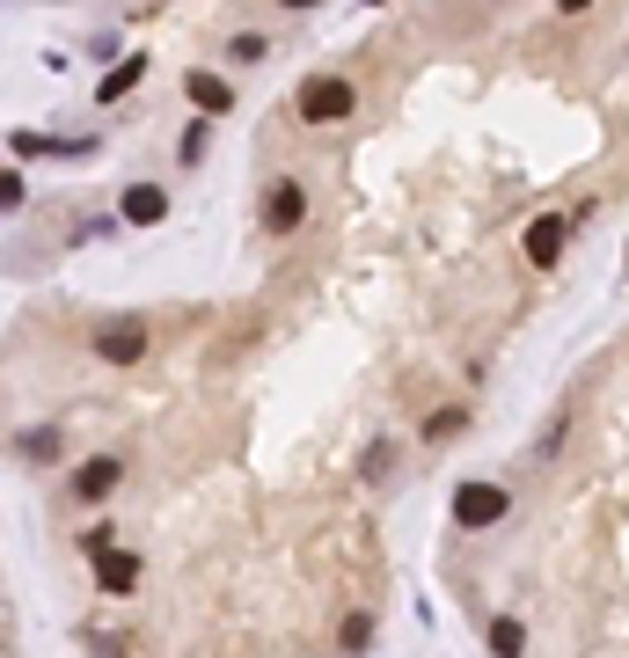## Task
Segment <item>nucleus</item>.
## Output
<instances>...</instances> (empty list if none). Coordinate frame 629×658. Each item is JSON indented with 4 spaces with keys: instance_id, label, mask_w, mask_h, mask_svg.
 I'll return each mask as SVG.
<instances>
[{
    "instance_id": "f257e3e1",
    "label": "nucleus",
    "mask_w": 629,
    "mask_h": 658,
    "mask_svg": "<svg viewBox=\"0 0 629 658\" xmlns=\"http://www.w3.org/2000/svg\"><path fill=\"white\" fill-rule=\"evenodd\" d=\"M506 512H512L506 483H461L455 490V527H461V535H483V527H498Z\"/></svg>"
},
{
    "instance_id": "f03ea898",
    "label": "nucleus",
    "mask_w": 629,
    "mask_h": 658,
    "mask_svg": "<svg viewBox=\"0 0 629 658\" xmlns=\"http://www.w3.org/2000/svg\"><path fill=\"white\" fill-rule=\"evenodd\" d=\"M337 118H351V81H337V73L300 81V124H337Z\"/></svg>"
},
{
    "instance_id": "7ed1b4c3",
    "label": "nucleus",
    "mask_w": 629,
    "mask_h": 658,
    "mask_svg": "<svg viewBox=\"0 0 629 658\" xmlns=\"http://www.w3.org/2000/svg\"><path fill=\"white\" fill-rule=\"evenodd\" d=\"M96 359H103V366H140L147 359V322H140V315L103 322V329H96Z\"/></svg>"
},
{
    "instance_id": "20e7f679",
    "label": "nucleus",
    "mask_w": 629,
    "mask_h": 658,
    "mask_svg": "<svg viewBox=\"0 0 629 658\" xmlns=\"http://www.w3.org/2000/svg\"><path fill=\"white\" fill-rule=\"evenodd\" d=\"M118 220L124 227H161V220H169V191H161V183H132L124 206H118Z\"/></svg>"
},
{
    "instance_id": "39448f33",
    "label": "nucleus",
    "mask_w": 629,
    "mask_h": 658,
    "mask_svg": "<svg viewBox=\"0 0 629 658\" xmlns=\"http://www.w3.org/2000/svg\"><path fill=\"white\" fill-rule=\"evenodd\" d=\"M300 212H308V191H300V183H279V191L263 198V227H271V235H293Z\"/></svg>"
},
{
    "instance_id": "423d86ee",
    "label": "nucleus",
    "mask_w": 629,
    "mask_h": 658,
    "mask_svg": "<svg viewBox=\"0 0 629 658\" xmlns=\"http://www.w3.org/2000/svg\"><path fill=\"white\" fill-rule=\"evenodd\" d=\"M118 476H124V468L110 461V453H96V461H81V468H73V498H88V505H96V498H110V490H118Z\"/></svg>"
},
{
    "instance_id": "0eeeda50",
    "label": "nucleus",
    "mask_w": 629,
    "mask_h": 658,
    "mask_svg": "<svg viewBox=\"0 0 629 658\" xmlns=\"http://www.w3.org/2000/svg\"><path fill=\"white\" fill-rule=\"evenodd\" d=\"M96 586H103V592H118V600H124V592L140 586V556H132V549H110V556H96Z\"/></svg>"
},
{
    "instance_id": "6e6552de",
    "label": "nucleus",
    "mask_w": 629,
    "mask_h": 658,
    "mask_svg": "<svg viewBox=\"0 0 629 658\" xmlns=\"http://www.w3.org/2000/svg\"><path fill=\"white\" fill-rule=\"evenodd\" d=\"M147 67H154V59H140V52H132V59H118V67H110L103 81H96V103H118V96H132V88L147 81Z\"/></svg>"
},
{
    "instance_id": "1a4fd4ad",
    "label": "nucleus",
    "mask_w": 629,
    "mask_h": 658,
    "mask_svg": "<svg viewBox=\"0 0 629 658\" xmlns=\"http://www.w3.org/2000/svg\"><path fill=\"white\" fill-rule=\"evenodd\" d=\"M557 257H563V220H557V212H542V220L527 227V263H542V271H549Z\"/></svg>"
},
{
    "instance_id": "9d476101",
    "label": "nucleus",
    "mask_w": 629,
    "mask_h": 658,
    "mask_svg": "<svg viewBox=\"0 0 629 658\" xmlns=\"http://www.w3.org/2000/svg\"><path fill=\"white\" fill-rule=\"evenodd\" d=\"M183 88H191V103H198V110H212V118H220V110L234 103V88L220 81V73H191V81H183Z\"/></svg>"
},
{
    "instance_id": "9b49d317",
    "label": "nucleus",
    "mask_w": 629,
    "mask_h": 658,
    "mask_svg": "<svg viewBox=\"0 0 629 658\" xmlns=\"http://www.w3.org/2000/svg\"><path fill=\"white\" fill-rule=\"evenodd\" d=\"M359 476H367V483H388V476H396V439H373V447L359 453Z\"/></svg>"
},
{
    "instance_id": "f8f14e48",
    "label": "nucleus",
    "mask_w": 629,
    "mask_h": 658,
    "mask_svg": "<svg viewBox=\"0 0 629 658\" xmlns=\"http://www.w3.org/2000/svg\"><path fill=\"white\" fill-rule=\"evenodd\" d=\"M520 644H527V629L512 622V615H498V622H490V651H498V658H520Z\"/></svg>"
},
{
    "instance_id": "ddd939ff",
    "label": "nucleus",
    "mask_w": 629,
    "mask_h": 658,
    "mask_svg": "<svg viewBox=\"0 0 629 658\" xmlns=\"http://www.w3.org/2000/svg\"><path fill=\"white\" fill-rule=\"evenodd\" d=\"M337 644H345V658H351V651H367V644H373V615H345Z\"/></svg>"
},
{
    "instance_id": "4468645a",
    "label": "nucleus",
    "mask_w": 629,
    "mask_h": 658,
    "mask_svg": "<svg viewBox=\"0 0 629 658\" xmlns=\"http://www.w3.org/2000/svg\"><path fill=\"white\" fill-rule=\"evenodd\" d=\"M118 212H96V220H81V235H73V242H110V235H118Z\"/></svg>"
},
{
    "instance_id": "2eb2a0df",
    "label": "nucleus",
    "mask_w": 629,
    "mask_h": 658,
    "mask_svg": "<svg viewBox=\"0 0 629 658\" xmlns=\"http://www.w3.org/2000/svg\"><path fill=\"white\" fill-rule=\"evenodd\" d=\"M16 206H22V176L0 169V212H16Z\"/></svg>"
},
{
    "instance_id": "dca6fc26",
    "label": "nucleus",
    "mask_w": 629,
    "mask_h": 658,
    "mask_svg": "<svg viewBox=\"0 0 629 658\" xmlns=\"http://www.w3.org/2000/svg\"><path fill=\"white\" fill-rule=\"evenodd\" d=\"M22 453H37V461H52V453H59V432H30V439H22Z\"/></svg>"
},
{
    "instance_id": "f3484780",
    "label": "nucleus",
    "mask_w": 629,
    "mask_h": 658,
    "mask_svg": "<svg viewBox=\"0 0 629 658\" xmlns=\"http://www.w3.org/2000/svg\"><path fill=\"white\" fill-rule=\"evenodd\" d=\"M447 432H461V410H439L432 425H425V439H447Z\"/></svg>"
}]
</instances>
